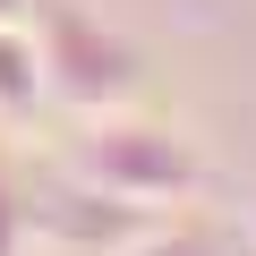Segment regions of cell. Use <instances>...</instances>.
<instances>
[{"label": "cell", "mask_w": 256, "mask_h": 256, "mask_svg": "<svg viewBox=\"0 0 256 256\" xmlns=\"http://www.w3.org/2000/svg\"><path fill=\"white\" fill-rule=\"evenodd\" d=\"M102 146H111V154H128V171H120V162H102V171H94L120 205H137V196H146V205H171V196H188V188H196L188 146H180V137H162V128H120V137H102Z\"/></svg>", "instance_id": "cell-1"}, {"label": "cell", "mask_w": 256, "mask_h": 256, "mask_svg": "<svg viewBox=\"0 0 256 256\" xmlns=\"http://www.w3.org/2000/svg\"><path fill=\"white\" fill-rule=\"evenodd\" d=\"M9 18H18V0H0V26H9Z\"/></svg>", "instance_id": "cell-2"}]
</instances>
